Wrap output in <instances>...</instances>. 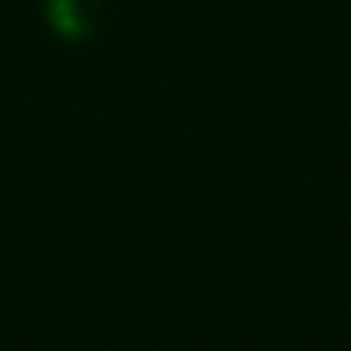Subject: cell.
I'll return each instance as SVG.
<instances>
[{"label":"cell","instance_id":"obj_1","mask_svg":"<svg viewBox=\"0 0 351 351\" xmlns=\"http://www.w3.org/2000/svg\"><path fill=\"white\" fill-rule=\"evenodd\" d=\"M49 33L66 45H86L102 29V0H41Z\"/></svg>","mask_w":351,"mask_h":351}]
</instances>
